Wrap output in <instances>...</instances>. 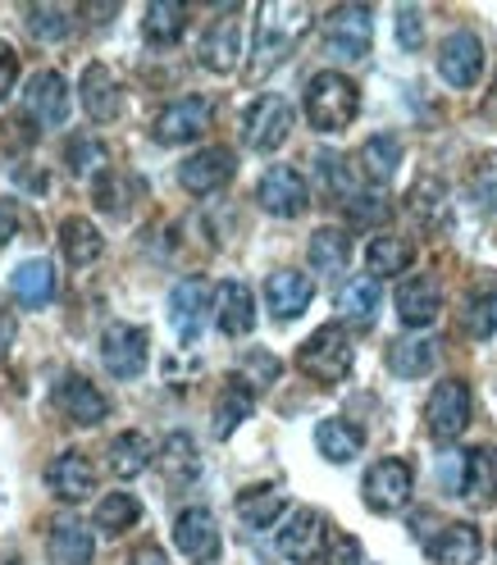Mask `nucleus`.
Masks as SVG:
<instances>
[{
	"label": "nucleus",
	"instance_id": "f257e3e1",
	"mask_svg": "<svg viewBox=\"0 0 497 565\" xmlns=\"http://www.w3.org/2000/svg\"><path fill=\"white\" fill-rule=\"evenodd\" d=\"M310 28V6H293V0H269V6L256 10V51H252V64L256 74H269L274 64H283L297 42L306 38Z\"/></svg>",
	"mask_w": 497,
	"mask_h": 565
},
{
	"label": "nucleus",
	"instance_id": "f03ea898",
	"mask_svg": "<svg viewBox=\"0 0 497 565\" xmlns=\"http://www.w3.org/2000/svg\"><path fill=\"white\" fill-rule=\"evenodd\" d=\"M361 115V92L347 74H315L306 87V119L319 132H342L351 119Z\"/></svg>",
	"mask_w": 497,
	"mask_h": 565
},
{
	"label": "nucleus",
	"instance_id": "7ed1b4c3",
	"mask_svg": "<svg viewBox=\"0 0 497 565\" xmlns=\"http://www.w3.org/2000/svg\"><path fill=\"white\" fill-rule=\"evenodd\" d=\"M351 361H357V351H351V338L342 324H319L302 351H297V365L302 374H310L315 383H338L351 374Z\"/></svg>",
	"mask_w": 497,
	"mask_h": 565
},
{
	"label": "nucleus",
	"instance_id": "20e7f679",
	"mask_svg": "<svg viewBox=\"0 0 497 565\" xmlns=\"http://www.w3.org/2000/svg\"><path fill=\"white\" fill-rule=\"evenodd\" d=\"M424 424L438 443H456L470 424V383L466 379H443L430 402H424Z\"/></svg>",
	"mask_w": 497,
	"mask_h": 565
},
{
	"label": "nucleus",
	"instance_id": "39448f33",
	"mask_svg": "<svg viewBox=\"0 0 497 565\" xmlns=\"http://www.w3.org/2000/svg\"><path fill=\"white\" fill-rule=\"evenodd\" d=\"M293 132V105L283 96H256L242 115V141L252 151H278Z\"/></svg>",
	"mask_w": 497,
	"mask_h": 565
},
{
	"label": "nucleus",
	"instance_id": "423d86ee",
	"mask_svg": "<svg viewBox=\"0 0 497 565\" xmlns=\"http://www.w3.org/2000/svg\"><path fill=\"white\" fill-rule=\"evenodd\" d=\"M329 520L319 515V511H310V507H302L288 524L278 529V539H274V547H278V556L283 561H293V565H315L319 556L329 552Z\"/></svg>",
	"mask_w": 497,
	"mask_h": 565
},
{
	"label": "nucleus",
	"instance_id": "0eeeda50",
	"mask_svg": "<svg viewBox=\"0 0 497 565\" xmlns=\"http://www.w3.org/2000/svg\"><path fill=\"white\" fill-rule=\"evenodd\" d=\"M411 488H415V475H411L406 461H398V456H388V461L370 466L366 470V483H361L366 507L374 515H398L411 502Z\"/></svg>",
	"mask_w": 497,
	"mask_h": 565
},
{
	"label": "nucleus",
	"instance_id": "6e6552de",
	"mask_svg": "<svg viewBox=\"0 0 497 565\" xmlns=\"http://www.w3.org/2000/svg\"><path fill=\"white\" fill-rule=\"evenodd\" d=\"M370 38H374V10L370 6H338L325 23V42L342 60L370 55Z\"/></svg>",
	"mask_w": 497,
	"mask_h": 565
},
{
	"label": "nucleus",
	"instance_id": "1a4fd4ad",
	"mask_svg": "<svg viewBox=\"0 0 497 565\" xmlns=\"http://www.w3.org/2000/svg\"><path fill=\"white\" fill-rule=\"evenodd\" d=\"M147 351H151L147 329H137V324H110L101 333V361L115 379H137L147 370Z\"/></svg>",
	"mask_w": 497,
	"mask_h": 565
},
{
	"label": "nucleus",
	"instance_id": "9d476101",
	"mask_svg": "<svg viewBox=\"0 0 497 565\" xmlns=\"http://www.w3.org/2000/svg\"><path fill=\"white\" fill-rule=\"evenodd\" d=\"M237 19H242V10L229 6L215 23L201 32L197 55H201V64L210 68V74H233V68H237V60H242V23Z\"/></svg>",
	"mask_w": 497,
	"mask_h": 565
},
{
	"label": "nucleus",
	"instance_id": "9b49d317",
	"mask_svg": "<svg viewBox=\"0 0 497 565\" xmlns=\"http://www.w3.org/2000/svg\"><path fill=\"white\" fill-rule=\"evenodd\" d=\"M210 128V100L205 96H179L156 115V141L160 147H183Z\"/></svg>",
	"mask_w": 497,
	"mask_h": 565
},
{
	"label": "nucleus",
	"instance_id": "f8f14e48",
	"mask_svg": "<svg viewBox=\"0 0 497 565\" xmlns=\"http://www.w3.org/2000/svg\"><path fill=\"white\" fill-rule=\"evenodd\" d=\"M256 201H261V210H269V215L293 220V215H302V210H306L310 192H306V179H302L293 164H274V169L261 173Z\"/></svg>",
	"mask_w": 497,
	"mask_h": 565
},
{
	"label": "nucleus",
	"instance_id": "ddd939ff",
	"mask_svg": "<svg viewBox=\"0 0 497 565\" xmlns=\"http://www.w3.org/2000/svg\"><path fill=\"white\" fill-rule=\"evenodd\" d=\"M68 83L55 74V68H42V74H32V83L23 87V110L32 124L42 128H60L68 119Z\"/></svg>",
	"mask_w": 497,
	"mask_h": 565
},
{
	"label": "nucleus",
	"instance_id": "4468645a",
	"mask_svg": "<svg viewBox=\"0 0 497 565\" xmlns=\"http://www.w3.org/2000/svg\"><path fill=\"white\" fill-rule=\"evenodd\" d=\"M438 74H443V83L456 87V92H466V87L479 83V74H484V42L475 38V32H452V38L443 42V51H438Z\"/></svg>",
	"mask_w": 497,
	"mask_h": 565
},
{
	"label": "nucleus",
	"instance_id": "2eb2a0df",
	"mask_svg": "<svg viewBox=\"0 0 497 565\" xmlns=\"http://www.w3.org/2000/svg\"><path fill=\"white\" fill-rule=\"evenodd\" d=\"M233 169H237L233 151L205 147V151H197V156H188V160L179 164V183H183V192H192V196H210V192L229 188Z\"/></svg>",
	"mask_w": 497,
	"mask_h": 565
},
{
	"label": "nucleus",
	"instance_id": "dca6fc26",
	"mask_svg": "<svg viewBox=\"0 0 497 565\" xmlns=\"http://www.w3.org/2000/svg\"><path fill=\"white\" fill-rule=\"evenodd\" d=\"M173 543H179V552L188 561H197V565L215 561V552H220V520H215V511L188 507L179 520H173Z\"/></svg>",
	"mask_w": 497,
	"mask_h": 565
},
{
	"label": "nucleus",
	"instance_id": "f3484780",
	"mask_svg": "<svg viewBox=\"0 0 497 565\" xmlns=\"http://www.w3.org/2000/svg\"><path fill=\"white\" fill-rule=\"evenodd\" d=\"M78 100H83L92 124H115L124 110V87L115 83V74L105 64H87L83 83H78Z\"/></svg>",
	"mask_w": 497,
	"mask_h": 565
},
{
	"label": "nucleus",
	"instance_id": "a211bd4d",
	"mask_svg": "<svg viewBox=\"0 0 497 565\" xmlns=\"http://www.w3.org/2000/svg\"><path fill=\"white\" fill-rule=\"evenodd\" d=\"M205 310H210V282L197 274V278H183L179 288L169 292V324L183 342H192L205 324Z\"/></svg>",
	"mask_w": 497,
	"mask_h": 565
},
{
	"label": "nucleus",
	"instance_id": "6ab92c4d",
	"mask_svg": "<svg viewBox=\"0 0 497 565\" xmlns=\"http://www.w3.org/2000/svg\"><path fill=\"white\" fill-rule=\"evenodd\" d=\"M310 301H315V288L302 269H274L265 278V306L274 320H297V315H306Z\"/></svg>",
	"mask_w": 497,
	"mask_h": 565
},
{
	"label": "nucleus",
	"instance_id": "aec40b11",
	"mask_svg": "<svg viewBox=\"0 0 497 565\" xmlns=\"http://www.w3.org/2000/svg\"><path fill=\"white\" fill-rule=\"evenodd\" d=\"M46 552H51V565H92V556H96V543H92V529L78 520V515H55L51 520V543H46Z\"/></svg>",
	"mask_w": 497,
	"mask_h": 565
},
{
	"label": "nucleus",
	"instance_id": "412c9836",
	"mask_svg": "<svg viewBox=\"0 0 497 565\" xmlns=\"http://www.w3.org/2000/svg\"><path fill=\"white\" fill-rule=\"evenodd\" d=\"M55 402L68 419H78V424H101L105 411H110V402L101 397V387L87 379V374H64L55 383Z\"/></svg>",
	"mask_w": 497,
	"mask_h": 565
},
{
	"label": "nucleus",
	"instance_id": "4be33fe9",
	"mask_svg": "<svg viewBox=\"0 0 497 565\" xmlns=\"http://www.w3.org/2000/svg\"><path fill=\"white\" fill-rule=\"evenodd\" d=\"M443 310V297H438V282L434 278H406L398 288V315L411 333H424Z\"/></svg>",
	"mask_w": 497,
	"mask_h": 565
},
{
	"label": "nucleus",
	"instance_id": "5701e85b",
	"mask_svg": "<svg viewBox=\"0 0 497 565\" xmlns=\"http://www.w3.org/2000/svg\"><path fill=\"white\" fill-rule=\"evenodd\" d=\"M51 492L60 502H83V498H92V488H96V470H92V461L83 451H64V456H55V466H51Z\"/></svg>",
	"mask_w": 497,
	"mask_h": 565
},
{
	"label": "nucleus",
	"instance_id": "b1692460",
	"mask_svg": "<svg viewBox=\"0 0 497 565\" xmlns=\"http://www.w3.org/2000/svg\"><path fill=\"white\" fill-rule=\"evenodd\" d=\"M215 320H220V333L224 338H246L256 329V297L252 288L242 282H224L220 297H215Z\"/></svg>",
	"mask_w": 497,
	"mask_h": 565
},
{
	"label": "nucleus",
	"instance_id": "393cba45",
	"mask_svg": "<svg viewBox=\"0 0 497 565\" xmlns=\"http://www.w3.org/2000/svg\"><path fill=\"white\" fill-rule=\"evenodd\" d=\"M10 292H14V301L19 306H28V310H42V306H51L55 301V265L51 260H23L19 269H14V278H10Z\"/></svg>",
	"mask_w": 497,
	"mask_h": 565
},
{
	"label": "nucleus",
	"instance_id": "a878e982",
	"mask_svg": "<svg viewBox=\"0 0 497 565\" xmlns=\"http://www.w3.org/2000/svg\"><path fill=\"white\" fill-rule=\"evenodd\" d=\"M430 556H434L438 565H479V556H484V539H479V529H475V524L456 520V524H447L443 534L430 543Z\"/></svg>",
	"mask_w": 497,
	"mask_h": 565
},
{
	"label": "nucleus",
	"instance_id": "bb28decb",
	"mask_svg": "<svg viewBox=\"0 0 497 565\" xmlns=\"http://www.w3.org/2000/svg\"><path fill=\"white\" fill-rule=\"evenodd\" d=\"M188 6L183 0H156V6H147V14H141V32H147L151 46H179L183 32H188Z\"/></svg>",
	"mask_w": 497,
	"mask_h": 565
},
{
	"label": "nucleus",
	"instance_id": "cd10ccee",
	"mask_svg": "<svg viewBox=\"0 0 497 565\" xmlns=\"http://www.w3.org/2000/svg\"><path fill=\"white\" fill-rule=\"evenodd\" d=\"M438 365V342L434 338H398L393 347H388V370H393L398 379H424Z\"/></svg>",
	"mask_w": 497,
	"mask_h": 565
},
{
	"label": "nucleus",
	"instance_id": "c85d7f7f",
	"mask_svg": "<svg viewBox=\"0 0 497 565\" xmlns=\"http://www.w3.org/2000/svg\"><path fill=\"white\" fill-rule=\"evenodd\" d=\"M379 301H383L379 278H370V274L342 282V292H338V310H342V320L351 329H370L379 320Z\"/></svg>",
	"mask_w": 497,
	"mask_h": 565
},
{
	"label": "nucleus",
	"instance_id": "c756f323",
	"mask_svg": "<svg viewBox=\"0 0 497 565\" xmlns=\"http://www.w3.org/2000/svg\"><path fill=\"white\" fill-rule=\"evenodd\" d=\"M156 461H160V475L169 483H197L201 479V451L188 434H169L156 451Z\"/></svg>",
	"mask_w": 497,
	"mask_h": 565
},
{
	"label": "nucleus",
	"instance_id": "7c9ffc66",
	"mask_svg": "<svg viewBox=\"0 0 497 565\" xmlns=\"http://www.w3.org/2000/svg\"><path fill=\"white\" fill-rule=\"evenodd\" d=\"M315 447H319V456H325V461L342 466V461H357V456H361L366 434H361L351 419H325V424L315 429Z\"/></svg>",
	"mask_w": 497,
	"mask_h": 565
},
{
	"label": "nucleus",
	"instance_id": "2f4dec72",
	"mask_svg": "<svg viewBox=\"0 0 497 565\" xmlns=\"http://www.w3.org/2000/svg\"><path fill=\"white\" fill-rule=\"evenodd\" d=\"M60 252L68 256V265H74V269H87V265H96V260H101L105 237L96 233V224H92V220L74 215V220H64V228H60Z\"/></svg>",
	"mask_w": 497,
	"mask_h": 565
},
{
	"label": "nucleus",
	"instance_id": "473e14b6",
	"mask_svg": "<svg viewBox=\"0 0 497 565\" xmlns=\"http://www.w3.org/2000/svg\"><path fill=\"white\" fill-rule=\"evenodd\" d=\"M252 411H256V387L242 374H233L224 383V393H220V406H215V438H229Z\"/></svg>",
	"mask_w": 497,
	"mask_h": 565
},
{
	"label": "nucleus",
	"instance_id": "72a5a7b5",
	"mask_svg": "<svg viewBox=\"0 0 497 565\" xmlns=\"http://www.w3.org/2000/svg\"><path fill=\"white\" fill-rule=\"evenodd\" d=\"M461 498H470L479 507L497 502V451L493 447L466 451V488H461Z\"/></svg>",
	"mask_w": 497,
	"mask_h": 565
},
{
	"label": "nucleus",
	"instance_id": "f704fd0d",
	"mask_svg": "<svg viewBox=\"0 0 497 565\" xmlns=\"http://www.w3.org/2000/svg\"><path fill=\"white\" fill-rule=\"evenodd\" d=\"M411 256H415V252L406 246V237L379 233V237H370V246H366V269H370V278H393V274H406Z\"/></svg>",
	"mask_w": 497,
	"mask_h": 565
},
{
	"label": "nucleus",
	"instance_id": "c9c22d12",
	"mask_svg": "<svg viewBox=\"0 0 497 565\" xmlns=\"http://www.w3.org/2000/svg\"><path fill=\"white\" fill-rule=\"evenodd\" d=\"M283 507H288V498H283V488L278 483H261V488H246L242 498H237V515L252 524V529H269Z\"/></svg>",
	"mask_w": 497,
	"mask_h": 565
},
{
	"label": "nucleus",
	"instance_id": "e433bc0d",
	"mask_svg": "<svg viewBox=\"0 0 497 565\" xmlns=\"http://www.w3.org/2000/svg\"><path fill=\"white\" fill-rule=\"evenodd\" d=\"M347 260H351V242H347V233L342 228H315L310 233V265L319 269V274H342L347 269Z\"/></svg>",
	"mask_w": 497,
	"mask_h": 565
},
{
	"label": "nucleus",
	"instance_id": "4c0bfd02",
	"mask_svg": "<svg viewBox=\"0 0 497 565\" xmlns=\"http://www.w3.org/2000/svg\"><path fill=\"white\" fill-rule=\"evenodd\" d=\"M23 19L38 42H64L68 32H74V10L68 6H28Z\"/></svg>",
	"mask_w": 497,
	"mask_h": 565
},
{
	"label": "nucleus",
	"instance_id": "58836bf2",
	"mask_svg": "<svg viewBox=\"0 0 497 565\" xmlns=\"http://www.w3.org/2000/svg\"><path fill=\"white\" fill-rule=\"evenodd\" d=\"M147 466H151V443L141 438V434H119V438L110 443V470H115L119 479H137Z\"/></svg>",
	"mask_w": 497,
	"mask_h": 565
},
{
	"label": "nucleus",
	"instance_id": "ea45409f",
	"mask_svg": "<svg viewBox=\"0 0 497 565\" xmlns=\"http://www.w3.org/2000/svg\"><path fill=\"white\" fill-rule=\"evenodd\" d=\"M361 164H366V173L374 179V188H383V179H393L398 173V164H402V141L398 137H370L366 141V151H361Z\"/></svg>",
	"mask_w": 497,
	"mask_h": 565
},
{
	"label": "nucleus",
	"instance_id": "a19ab883",
	"mask_svg": "<svg viewBox=\"0 0 497 565\" xmlns=\"http://www.w3.org/2000/svg\"><path fill=\"white\" fill-rule=\"evenodd\" d=\"M461 324H466L470 338H493L497 333V288H479L466 297V310H461Z\"/></svg>",
	"mask_w": 497,
	"mask_h": 565
},
{
	"label": "nucleus",
	"instance_id": "79ce46f5",
	"mask_svg": "<svg viewBox=\"0 0 497 565\" xmlns=\"http://www.w3.org/2000/svg\"><path fill=\"white\" fill-rule=\"evenodd\" d=\"M137 520H141V502L133 492H110V498H101V507H96V524L105 534H124Z\"/></svg>",
	"mask_w": 497,
	"mask_h": 565
},
{
	"label": "nucleus",
	"instance_id": "37998d69",
	"mask_svg": "<svg viewBox=\"0 0 497 565\" xmlns=\"http://www.w3.org/2000/svg\"><path fill=\"white\" fill-rule=\"evenodd\" d=\"M133 179H124V173H115V169H105V173H96V205L101 210H110V215H124V210L133 205Z\"/></svg>",
	"mask_w": 497,
	"mask_h": 565
},
{
	"label": "nucleus",
	"instance_id": "c03bdc74",
	"mask_svg": "<svg viewBox=\"0 0 497 565\" xmlns=\"http://www.w3.org/2000/svg\"><path fill=\"white\" fill-rule=\"evenodd\" d=\"M443 205H447V192H443V183H434V179H424L411 196H406V210H411V220H420L424 228H434L438 224V215H443Z\"/></svg>",
	"mask_w": 497,
	"mask_h": 565
},
{
	"label": "nucleus",
	"instance_id": "a18cd8bd",
	"mask_svg": "<svg viewBox=\"0 0 497 565\" xmlns=\"http://www.w3.org/2000/svg\"><path fill=\"white\" fill-rule=\"evenodd\" d=\"M347 215H351V224H357V228L383 224V220H388V196H383V188L351 192V196H347Z\"/></svg>",
	"mask_w": 497,
	"mask_h": 565
},
{
	"label": "nucleus",
	"instance_id": "49530a36",
	"mask_svg": "<svg viewBox=\"0 0 497 565\" xmlns=\"http://www.w3.org/2000/svg\"><path fill=\"white\" fill-rule=\"evenodd\" d=\"M237 374H242V379H246V383H252L256 393H261L265 383H274V379H278V361L269 356V351H252V356H246V365H242Z\"/></svg>",
	"mask_w": 497,
	"mask_h": 565
},
{
	"label": "nucleus",
	"instance_id": "de8ad7c7",
	"mask_svg": "<svg viewBox=\"0 0 497 565\" xmlns=\"http://www.w3.org/2000/svg\"><path fill=\"white\" fill-rule=\"evenodd\" d=\"M319 169L329 173L325 188H329L334 196H351V179H347V160H342V156H319Z\"/></svg>",
	"mask_w": 497,
	"mask_h": 565
},
{
	"label": "nucleus",
	"instance_id": "09e8293b",
	"mask_svg": "<svg viewBox=\"0 0 497 565\" xmlns=\"http://www.w3.org/2000/svg\"><path fill=\"white\" fill-rule=\"evenodd\" d=\"M398 42H402L406 51H420V42H424V32H420V10H411V6L398 10Z\"/></svg>",
	"mask_w": 497,
	"mask_h": 565
},
{
	"label": "nucleus",
	"instance_id": "8fccbe9b",
	"mask_svg": "<svg viewBox=\"0 0 497 565\" xmlns=\"http://www.w3.org/2000/svg\"><path fill=\"white\" fill-rule=\"evenodd\" d=\"M19 83V51L0 42V100L10 96V87Z\"/></svg>",
	"mask_w": 497,
	"mask_h": 565
},
{
	"label": "nucleus",
	"instance_id": "3c124183",
	"mask_svg": "<svg viewBox=\"0 0 497 565\" xmlns=\"http://www.w3.org/2000/svg\"><path fill=\"white\" fill-rule=\"evenodd\" d=\"M438 483H443L447 492H461V488H466V456H447L443 470H438Z\"/></svg>",
	"mask_w": 497,
	"mask_h": 565
},
{
	"label": "nucleus",
	"instance_id": "603ef678",
	"mask_svg": "<svg viewBox=\"0 0 497 565\" xmlns=\"http://www.w3.org/2000/svg\"><path fill=\"white\" fill-rule=\"evenodd\" d=\"M329 565H361V543L357 539H334L329 543Z\"/></svg>",
	"mask_w": 497,
	"mask_h": 565
},
{
	"label": "nucleus",
	"instance_id": "864d4df0",
	"mask_svg": "<svg viewBox=\"0 0 497 565\" xmlns=\"http://www.w3.org/2000/svg\"><path fill=\"white\" fill-rule=\"evenodd\" d=\"M19 233V205L14 201H0V246H10Z\"/></svg>",
	"mask_w": 497,
	"mask_h": 565
},
{
	"label": "nucleus",
	"instance_id": "5fc2aeb1",
	"mask_svg": "<svg viewBox=\"0 0 497 565\" xmlns=\"http://www.w3.org/2000/svg\"><path fill=\"white\" fill-rule=\"evenodd\" d=\"M128 565H169V556L160 552V547H151V543H141L137 552H133V561Z\"/></svg>",
	"mask_w": 497,
	"mask_h": 565
},
{
	"label": "nucleus",
	"instance_id": "6e6d98bb",
	"mask_svg": "<svg viewBox=\"0 0 497 565\" xmlns=\"http://www.w3.org/2000/svg\"><path fill=\"white\" fill-rule=\"evenodd\" d=\"M10 342H14V315L0 310V356H6V351H10Z\"/></svg>",
	"mask_w": 497,
	"mask_h": 565
},
{
	"label": "nucleus",
	"instance_id": "4d7b16f0",
	"mask_svg": "<svg viewBox=\"0 0 497 565\" xmlns=\"http://www.w3.org/2000/svg\"><path fill=\"white\" fill-rule=\"evenodd\" d=\"M78 14H87V19L105 23V19H115V14H119V6H87V10H78Z\"/></svg>",
	"mask_w": 497,
	"mask_h": 565
},
{
	"label": "nucleus",
	"instance_id": "13d9d810",
	"mask_svg": "<svg viewBox=\"0 0 497 565\" xmlns=\"http://www.w3.org/2000/svg\"><path fill=\"white\" fill-rule=\"evenodd\" d=\"M488 105H497V83H493V96H488Z\"/></svg>",
	"mask_w": 497,
	"mask_h": 565
}]
</instances>
